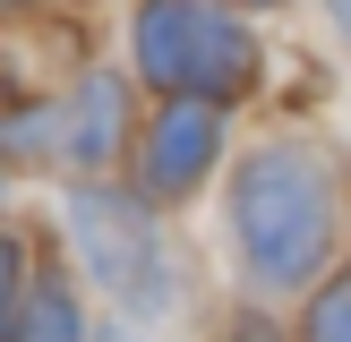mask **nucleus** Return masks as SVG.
<instances>
[{
	"mask_svg": "<svg viewBox=\"0 0 351 342\" xmlns=\"http://www.w3.org/2000/svg\"><path fill=\"white\" fill-rule=\"evenodd\" d=\"M232 222H240V248H249L257 282H308L335 248V180L308 146H257L240 163L232 188Z\"/></svg>",
	"mask_w": 351,
	"mask_h": 342,
	"instance_id": "obj_1",
	"label": "nucleus"
},
{
	"mask_svg": "<svg viewBox=\"0 0 351 342\" xmlns=\"http://www.w3.org/2000/svg\"><path fill=\"white\" fill-rule=\"evenodd\" d=\"M137 68L171 94H249L257 34L223 9H146L137 17Z\"/></svg>",
	"mask_w": 351,
	"mask_h": 342,
	"instance_id": "obj_2",
	"label": "nucleus"
},
{
	"mask_svg": "<svg viewBox=\"0 0 351 342\" xmlns=\"http://www.w3.org/2000/svg\"><path fill=\"white\" fill-rule=\"evenodd\" d=\"M69 239H77L86 274H95L112 300L129 308H163L171 300V265H163V239H154V214L120 188H77L69 197Z\"/></svg>",
	"mask_w": 351,
	"mask_h": 342,
	"instance_id": "obj_3",
	"label": "nucleus"
},
{
	"mask_svg": "<svg viewBox=\"0 0 351 342\" xmlns=\"http://www.w3.org/2000/svg\"><path fill=\"white\" fill-rule=\"evenodd\" d=\"M215 146H223L215 103H171V111L154 120V137H146V154H137V171H146V188L180 197V188H197V180H206Z\"/></svg>",
	"mask_w": 351,
	"mask_h": 342,
	"instance_id": "obj_4",
	"label": "nucleus"
},
{
	"mask_svg": "<svg viewBox=\"0 0 351 342\" xmlns=\"http://www.w3.org/2000/svg\"><path fill=\"white\" fill-rule=\"evenodd\" d=\"M120 146H129V86L120 77H86L77 120H69V154L77 163H112Z\"/></svg>",
	"mask_w": 351,
	"mask_h": 342,
	"instance_id": "obj_5",
	"label": "nucleus"
},
{
	"mask_svg": "<svg viewBox=\"0 0 351 342\" xmlns=\"http://www.w3.org/2000/svg\"><path fill=\"white\" fill-rule=\"evenodd\" d=\"M9 342H86L69 282H26V300L9 308Z\"/></svg>",
	"mask_w": 351,
	"mask_h": 342,
	"instance_id": "obj_6",
	"label": "nucleus"
},
{
	"mask_svg": "<svg viewBox=\"0 0 351 342\" xmlns=\"http://www.w3.org/2000/svg\"><path fill=\"white\" fill-rule=\"evenodd\" d=\"M308 342H351V274L308 308Z\"/></svg>",
	"mask_w": 351,
	"mask_h": 342,
	"instance_id": "obj_7",
	"label": "nucleus"
},
{
	"mask_svg": "<svg viewBox=\"0 0 351 342\" xmlns=\"http://www.w3.org/2000/svg\"><path fill=\"white\" fill-rule=\"evenodd\" d=\"M43 129H51V111H17V120H9V146L34 163V154H43Z\"/></svg>",
	"mask_w": 351,
	"mask_h": 342,
	"instance_id": "obj_8",
	"label": "nucleus"
},
{
	"mask_svg": "<svg viewBox=\"0 0 351 342\" xmlns=\"http://www.w3.org/2000/svg\"><path fill=\"white\" fill-rule=\"evenodd\" d=\"M232 342H274V325H266V317H240V325H232Z\"/></svg>",
	"mask_w": 351,
	"mask_h": 342,
	"instance_id": "obj_9",
	"label": "nucleus"
},
{
	"mask_svg": "<svg viewBox=\"0 0 351 342\" xmlns=\"http://www.w3.org/2000/svg\"><path fill=\"white\" fill-rule=\"evenodd\" d=\"M343 43H351V9H343Z\"/></svg>",
	"mask_w": 351,
	"mask_h": 342,
	"instance_id": "obj_10",
	"label": "nucleus"
}]
</instances>
